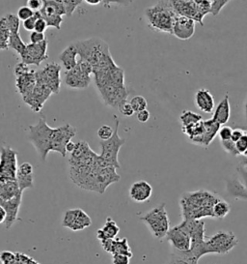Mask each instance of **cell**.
Masks as SVG:
<instances>
[{
	"label": "cell",
	"instance_id": "6da1fadb",
	"mask_svg": "<svg viewBox=\"0 0 247 264\" xmlns=\"http://www.w3.org/2000/svg\"><path fill=\"white\" fill-rule=\"evenodd\" d=\"M219 199L216 194L205 189L183 194L179 198L183 220L213 218V206Z\"/></svg>",
	"mask_w": 247,
	"mask_h": 264
},
{
	"label": "cell",
	"instance_id": "7a4b0ae2",
	"mask_svg": "<svg viewBox=\"0 0 247 264\" xmlns=\"http://www.w3.org/2000/svg\"><path fill=\"white\" fill-rule=\"evenodd\" d=\"M74 44L77 47L80 59L89 62L93 67V72L109 67L115 63L111 56L108 44L100 38L94 37Z\"/></svg>",
	"mask_w": 247,
	"mask_h": 264
},
{
	"label": "cell",
	"instance_id": "3957f363",
	"mask_svg": "<svg viewBox=\"0 0 247 264\" xmlns=\"http://www.w3.org/2000/svg\"><path fill=\"white\" fill-rule=\"evenodd\" d=\"M145 17L151 29L172 35L173 26L178 15L170 0H160L155 5L146 9Z\"/></svg>",
	"mask_w": 247,
	"mask_h": 264
},
{
	"label": "cell",
	"instance_id": "277c9868",
	"mask_svg": "<svg viewBox=\"0 0 247 264\" xmlns=\"http://www.w3.org/2000/svg\"><path fill=\"white\" fill-rule=\"evenodd\" d=\"M52 129L48 125L46 117H41L38 123L28 127V139L34 146L42 162H46L48 155L51 151V133Z\"/></svg>",
	"mask_w": 247,
	"mask_h": 264
},
{
	"label": "cell",
	"instance_id": "5b68a950",
	"mask_svg": "<svg viewBox=\"0 0 247 264\" xmlns=\"http://www.w3.org/2000/svg\"><path fill=\"white\" fill-rule=\"evenodd\" d=\"M178 16L189 17L195 23L204 26V17L211 14L212 3L210 0H170Z\"/></svg>",
	"mask_w": 247,
	"mask_h": 264
},
{
	"label": "cell",
	"instance_id": "8992f818",
	"mask_svg": "<svg viewBox=\"0 0 247 264\" xmlns=\"http://www.w3.org/2000/svg\"><path fill=\"white\" fill-rule=\"evenodd\" d=\"M140 220L145 224L154 238L166 237L170 230V220L164 204L154 207L144 215H141Z\"/></svg>",
	"mask_w": 247,
	"mask_h": 264
},
{
	"label": "cell",
	"instance_id": "52a82bcc",
	"mask_svg": "<svg viewBox=\"0 0 247 264\" xmlns=\"http://www.w3.org/2000/svg\"><path fill=\"white\" fill-rule=\"evenodd\" d=\"M115 119V129L114 134L107 140H102L101 141V148L102 152L100 154V157L104 161L109 163L113 167H115L117 170L120 169L119 152L121 147L126 144V139L122 138L118 135L119 130L120 121L116 115H114Z\"/></svg>",
	"mask_w": 247,
	"mask_h": 264
},
{
	"label": "cell",
	"instance_id": "ba28073f",
	"mask_svg": "<svg viewBox=\"0 0 247 264\" xmlns=\"http://www.w3.org/2000/svg\"><path fill=\"white\" fill-rule=\"evenodd\" d=\"M239 244V239L232 231H218L206 240V255H226Z\"/></svg>",
	"mask_w": 247,
	"mask_h": 264
},
{
	"label": "cell",
	"instance_id": "9c48e42d",
	"mask_svg": "<svg viewBox=\"0 0 247 264\" xmlns=\"http://www.w3.org/2000/svg\"><path fill=\"white\" fill-rule=\"evenodd\" d=\"M92 65L85 60L79 59L75 68L65 72V84L73 89H85L91 83Z\"/></svg>",
	"mask_w": 247,
	"mask_h": 264
},
{
	"label": "cell",
	"instance_id": "30bf717a",
	"mask_svg": "<svg viewBox=\"0 0 247 264\" xmlns=\"http://www.w3.org/2000/svg\"><path fill=\"white\" fill-rule=\"evenodd\" d=\"M61 65L55 62L47 64L42 70L36 72L37 84L47 86L51 92L58 94L61 87Z\"/></svg>",
	"mask_w": 247,
	"mask_h": 264
},
{
	"label": "cell",
	"instance_id": "8fae6325",
	"mask_svg": "<svg viewBox=\"0 0 247 264\" xmlns=\"http://www.w3.org/2000/svg\"><path fill=\"white\" fill-rule=\"evenodd\" d=\"M77 135V128L71 124H65L57 128L52 129L51 133V151L59 153L63 158H66V146Z\"/></svg>",
	"mask_w": 247,
	"mask_h": 264
},
{
	"label": "cell",
	"instance_id": "7c38bea8",
	"mask_svg": "<svg viewBox=\"0 0 247 264\" xmlns=\"http://www.w3.org/2000/svg\"><path fill=\"white\" fill-rule=\"evenodd\" d=\"M96 86L101 94L104 104L114 109H118L122 103L127 101L129 95L127 87L114 86L109 82Z\"/></svg>",
	"mask_w": 247,
	"mask_h": 264
},
{
	"label": "cell",
	"instance_id": "4fadbf2b",
	"mask_svg": "<svg viewBox=\"0 0 247 264\" xmlns=\"http://www.w3.org/2000/svg\"><path fill=\"white\" fill-rule=\"evenodd\" d=\"M40 13L48 26L61 29L63 16H66V9L60 0H43V7Z\"/></svg>",
	"mask_w": 247,
	"mask_h": 264
},
{
	"label": "cell",
	"instance_id": "5bb4252c",
	"mask_svg": "<svg viewBox=\"0 0 247 264\" xmlns=\"http://www.w3.org/2000/svg\"><path fill=\"white\" fill-rule=\"evenodd\" d=\"M17 154L13 148L3 146L0 150V179L16 180L17 178Z\"/></svg>",
	"mask_w": 247,
	"mask_h": 264
},
{
	"label": "cell",
	"instance_id": "9a60e30c",
	"mask_svg": "<svg viewBox=\"0 0 247 264\" xmlns=\"http://www.w3.org/2000/svg\"><path fill=\"white\" fill-rule=\"evenodd\" d=\"M166 238L170 243L171 249L185 253L190 251L191 237L183 221L178 226L170 228Z\"/></svg>",
	"mask_w": 247,
	"mask_h": 264
},
{
	"label": "cell",
	"instance_id": "2e32d148",
	"mask_svg": "<svg viewBox=\"0 0 247 264\" xmlns=\"http://www.w3.org/2000/svg\"><path fill=\"white\" fill-rule=\"evenodd\" d=\"M92 225L91 218L82 209L76 208L66 211L62 219V226L73 231L85 230Z\"/></svg>",
	"mask_w": 247,
	"mask_h": 264
},
{
	"label": "cell",
	"instance_id": "e0dca14e",
	"mask_svg": "<svg viewBox=\"0 0 247 264\" xmlns=\"http://www.w3.org/2000/svg\"><path fill=\"white\" fill-rule=\"evenodd\" d=\"M21 61L27 65L40 66L41 63L49 58L48 55V40L46 39L39 44H29L26 51L20 55Z\"/></svg>",
	"mask_w": 247,
	"mask_h": 264
},
{
	"label": "cell",
	"instance_id": "ac0fdd59",
	"mask_svg": "<svg viewBox=\"0 0 247 264\" xmlns=\"http://www.w3.org/2000/svg\"><path fill=\"white\" fill-rule=\"evenodd\" d=\"M51 94V89H49L47 86L36 84L32 92L23 97V100L34 112H40Z\"/></svg>",
	"mask_w": 247,
	"mask_h": 264
},
{
	"label": "cell",
	"instance_id": "d6986e66",
	"mask_svg": "<svg viewBox=\"0 0 247 264\" xmlns=\"http://www.w3.org/2000/svg\"><path fill=\"white\" fill-rule=\"evenodd\" d=\"M92 171L94 173L98 193L101 195L104 194L106 189L109 187L111 184L118 182L121 179V176L117 173V169L112 166L99 170L92 169Z\"/></svg>",
	"mask_w": 247,
	"mask_h": 264
},
{
	"label": "cell",
	"instance_id": "ffe728a7",
	"mask_svg": "<svg viewBox=\"0 0 247 264\" xmlns=\"http://www.w3.org/2000/svg\"><path fill=\"white\" fill-rule=\"evenodd\" d=\"M195 26L196 23L193 19L178 16L173 26L172 35L179 40H189L195 33Z\"/></svg>",
	"mask_w": 247,
	"mask_h": 264
},
{
	"label": "cell",
	"instance_id": "44dd1931",
	"mask_svg": "<svg viewBox=\"0 0 247 264\" xmlns=\"http://www.w3.org/2000/svg\"><path fill=\"white\" fill-rule=\"evenodd\" d=\"M205 131L201 136L194 137L192 139H189L191 144L199 145L202 147H209V145L213 143V139L215 138L216 135H218V131L221 127L220 124H218L216 121L213 118L209 120H205Z\"/></svg>",
	"mask_w": 247,
	"mask_h": 264
},
{
	"label": "cell",
	"instance_id": "7402d4cb",
	"mask_svg": "<svg viewBox=\"0 0 247 264\" xmlns=\"http://www.w3.org/2000/svg\"><path fill=\"white\" fill-rule=\"evenodd\" d=\"M129 197L137 204L148 201L153 195V187L147 181L139 180L129 188Z\"/></svg>",
	"mask_w": 247,
	"mask_h": 264
},
{
	"label": "cell",
	"instance_id": "603a6c76",
	"mask_svg": "<svg viewBox=\"0 0 247 264\" xmlns=\"http://www.w3.org/2000/svg\"><path fill=\"white\" fill-rule=\"evenodd\" d=\"M17 185L19 190L24 193L27 189L34 187V177H33V167L30 163H23L17 169Z\"/></svg>",
	"mask_w": 247,
	"mask_h": 264
},
{
	"label": "cell",
	"instance_id": "cb8c5ba5",
	"mask_svg": "<svg viewBox=\"0 0 247 264\" xmlns=\"http://www.w3.org/2000/svg\"><path fill=\"white\" fill-rule=\"evenodd\" d=\"M21 198H23V193L18 194L17 196L9 199V200H5V201L1 202V205H0L5 208L6 213H7V217L4 222L6 230L11 229L13 227V225L17 221L19 207L21 204Z\"/></svg>",
	"mask_w": 247,
	"mask_h": 264
},
{
	"label": "cell",
	"instance_id": "d4e9b609",
	"mask_svg": "<svg viewBox=\"0 0 247 264\" xmlns=\"http://www.w3.org/2000/svg\"><path fill=\"white\" fill-rule=\"evenodd\" d=\"M36 84L37 80L34 70H29L26 74L16 77V87L17 92L21 95V97H25L26 95L31 93Z\"/></svg>",
	"mask_w": 247,
	"mask_h": 264
},
{
	"label": "cell",
	"instance_id": "484cf974",
	"mask_svg": "<svg viewBox=\"0 0 247 264\" xmlns=\"http://www.w3.org/2000/svg\"><path fill=\"white\" fill-rule=\"evenodd\" d=\"M196 107L205 113H212L214 111L215 103L213 94L206 88L198 89L194 96Z\"/></svg>",
	"mask_w": 247,
	"mask_h": 264
},
{
	"label": "cell",
	"instance_id": "4316f807",
	"mask_svg": "<svg viewBox=\"0 0 247 264\" xmlns=\"http://www.w3.org/2000/svg\"><path fill=\"white\" fill-rule=\"evenodd\" d=\"M231 117V104L229 95L226 94L213 111V119L220 125H225Z\"/></svg>",
	"mask_w": 247,
	"mask_h": 264
},
{
	"label": "cell",
	"instance_id": "83f0119b",
	"mask_svg": "<svg viewBox=\"0 0 247 264\" xmlns=\"http://www.w3.org/2000/svg\"><path fill=\"white\" fill-rule=\"evenodd\" d=\"M77 55L78 51L75 44H70L68 47L60 53L59 60L62 62V65L66 69V71H70L77 66L78 62Z\"/></svg>",
	"mask_w": 247,
	"mask_h": 264
},
{
	"label": "cell",
	"instance_id": "f1b7e54d",
	"mask_svg": "<svg viewBox=\"0 0 247 264\" xmlns=\"http://www.w3.org/2000/svg\"><path fill=\"white\" fill-rule=\"evenodd\" d=\"M120 228L116 221L110 217H107L104 226L102 229L97 230V238L100 241L107 240V239H115L119 234Z\"/></svg>",
	"mask_w": 247,
	"mask_h": 264
},
{
	"label": "cell",
	"instance_id": "f546056e",
	"mask_svg": "<svg viewBox=\"0 0 247 264\" xmlns=\"http://www.w3.org/2000/svg\"><path fill=\"white\" fill-rule=\"evenodd\" d=\"M227 191L229 195L237 199L247 200V189L238 179L232 178L227 181Z\"/></svg>",
	"mask_w": 247,
	"mask_h": 264
},
{
	"label": "cell",
	"instance_id": "4dcf8cb0",
	"mask_svg": "<svg viewBox=\"0 0 247 264\" xmlns=\"http://www.w3.org/2000/svg\"><path fill=\"white\" fill-rule=\"evenodd\" d=\"M109 254H119V255H126L129 256L130 258L132 257V252L131 249L128 245V239L126 237L122 239H112L111 242L110 252Z\"/></svg>",
	"mask_w": 247,
	"mask_h": 264
},
{
	"label": "cell",
	"instance_id": "1f68e13d",
	"mask_svg": "<svg viewBox=\"0 0 247 264\" xmlns=\"http://www.w3.org/2000/svg\"><path fill=\"white\" fill-rule=\"evenodd\" d=\"M198 261L189 252H179L172 249L170 259L167 264H198Z\"/></svg>",
	"mask_w": 247,
	"mask_h": 264
},
{
	"label": "cell",
	"instance_id": "d6a6232c",
	"mask_svg": "<svg viewBox=\"0 0 247 264\" xmlns=\"http://www.w3.org/2000/svg\"><path fill=\"white\" fill-rule=\"evenodd\" d=\"M183 133L188 136V139H192L194 137L201 136L205 131V123L203 120L191 124L187 127H182Z\"/></svg>",
	"mask_w": 247,
	"mask_h": 264
},
{
	"label": "cell",
	"instance_id": "836d02e7",
	"mask_svg": "<svg viewBox=\"0 0 247 264\" xmlns=\"http://www.w3.org/2000/svg\"><path fill=\"white\" fill-rule=\"evenodd\" d=\"M10 29L5 17L0 18V51H6L9 49V38H10Z\"/></svg>",
	"mask_w": 247,
	"mask_h": 264
},
{
	"label": "cell",
	"instance_id": "e575fe53",
	"mask_svg": "<svg viewBox=\"0 0 247 264\" xmlns=\"http://www.w3.org/2000/svg\"><path fill=\"white\" fill-rule=\"evenodd\" d=\"M8 46L9 49H12L13 51H16L17 54L20 56L26 51L27 45L23 41L19 33H14V34L10 35Z\"/></svg>",
	"mask_w": 247,
	"mask_h": 264
},
{
	"label": "cell",
	"instance_id": "d590c367",
	"mask_svg": "<svg viewBox=\"0 0 247 264\" xmlns=\"http://www.w3.org/2000/svg\"><path fill=\"white\" fill-rule=\"evenodd\" d=\"M231 206L227 201L219 199L213 206V219L221 220L230 213Z\"/></svg>",
	"mask_w": 247,
	"mask_h": 264
},
{
	"label": "cell",
	"instance_id": "8d00e7d4",
	"mask_svg": "<svg viewBox=\"0 0 247 264\" xmlns=\"http://www.w3.org/2000/svg\"><path fill=\"white\" fill-rule=\"evenodd\" d=\"M91 150H92L91 147L86 141L84 140L78 141L76 144L75 150L71 153V158L69 159V161H77L81 159L83 156H85L86 154L89 153Z\"/></svg>",
	"mask_w": 247,
	"mask_h": 264
},
{
	"label": "cell",
	"instance_id": "74e56055",
	"mask_svg": "<svg viewBox=\"0 0 247 264\" xmlns=\"http://www.w3.org/2000/svg\"><path fill=\"white\" fill-rule=\"evenodd\" d=\"M201 120H203L201 114L191 111H184L179 115V121L182 123V127H187V126L197 123Z\"/></svg>",
	"mask_w": 247,
	"mask_h": 264
},
{
	"label": "cell",
	"instance_id": "f35d334b",
	"mask_svg": "<svg viewBox=\"0 0 247 264\" xmlns=\"http://www.w3.org/2000/svg\"><path fill=\"white\" fill-rule=\"evenodd\" d=\"M7 25H8L9 29L11 34L14 33H19V26H20V23H19V18L17 17V15L14 14H8L5 16Z\"/></svg>",
	"mask_w": 247,
	"mask_h": 264
},
{
	"label": "cell",
	"instance_id": "ab89813d",
	"mask_svg": "<svg viewBox=\"0 0 247 264\" xmlns=\"http://www.w3.org/2000/svg\"><path fill=\"white\" fill-rule=\"evenodd\" d=\"M129 103L137 113L139 111L147 110V107H148V103L146 101L145 98L143 96H139V95L134 96Z\"/></svg>",
	"mask_w": 247,
	"mask_h": 264
},
{
	"label": "cell",
	"instance_id": "60d3db41",
	"mask_svg": "<svg viewBox=\"0 0 247 264\" xmlns=\"http://www.w3.org/2000/svg\"><path fill=\"white\" fill-rule=\"evenodd\" d=\"M66 9V16L72 17L77 7L82 3L83 0H60Z\"/></svg>",
	"mask_w": 247,
	"mask_h": 264
},
{
	"label": "cell",
	"instance_id": "b9f144b4",
	"mask_svg": "<svg viewBox=\"0 0 247 264\" xmlns=\"http://www.w3.org/2000/svg\"><path fill=\"white\" fill-rule=\"evenodd\" d=\"M212 3V11L211 14L213 16H217L221 12L222 9L224 8L231 0H210Z\"/></svg>",
	"mask_w": 247,
	"mask_h": 264
},
{
	"label": "cell",
	"instance_id": "7bdbcfd3",
	"mask_svg": "<svg viewBox=\"0 0 247 264\" xmlns=\"http://www.w3.org/2000/svg\"><path fill=\"white\" fill-rule=\"evenodd\" d=\"M236 144L237 150L239 156H246L247 155V131L244 132V135L239 138Z\"/></svg>",
	"mask_w": 247,
	"mask_h": 264
},
{
	"label": "cell",
	"instance_id": "ee69618b",
	"mask_svg": "<svg viewBox=\"0 0 247 264\" xmlns=\"http://www.w3.org/2000/svg\"><path fill=\"white\" fill-rule=\"evenodd\" d=\"M113 134H114V130L108 125H102V127L98 130V133H97L101 140L109 139L111 136H113Z\"/></svg>",
	"mask_w": 247,
	"mask_h": 264
},
{
	"label": "cell",
	"instance_id": "f6af8a7d",
	"mask_svg": "<svg viewBox=\"0 0 247 264\" xmlns=\"http://www.w3.org/2000/svg\"><path fill=\"white\" fill-rule=\"evenodd\" d=\"M222 147L223 149L227 152V153L230 154L233 157H239V154L237 150V147H236V144L232 140H225V141H221Z\"/></svg>",
	"mask_w": 247,
	"mask_h": 264
},
{
	"label": "cell",
	"instance_id": "bcb514c9",
	"mask_svg": "<svg viewBox=\"0 0 247 264\" xmlns=\"http://www.w3.org/2000/svg\"><path fill=\"white\" fill-rule=\"evenodd\" d=\"M34 14V11L31 10L28 6H23V7H20L17 10V16L20 21L25 22L26 19H28L29 17H33Z\"/></svg>",
	"mask_w": 247,
	"mask_h": 264
},
{
	"label": "cell",
	"instance_id": "7dc6e473",
	"mask_svg": "<svg viewBox=\"0 0 247 264\" xmlns=\"http://www.w3.org/2000/svg\"><path fill=\"white\" fill-rule=\"evenodd\" d=\"M0 261L1 264H15L16 262V254L8 251L0 252Z\"/></svg>",
	"mask_w": 247,
	"mask_h": 264
},
{
	"label": "cell",
	"instance_id": "c3c4849f",
	"mask_svg": "<svg viewBox=\"0 0 247 264\" xmlns=\"http://www.w3.org/2000/svg\"><path fill=\"white\" fill-rule=\"evenodd\" d=\"M40 17H41V13L40 12H35L33 17H29L28 19H26V21L24 22L23 26L25 27V29L27 30V31H34L36 22Z\"/></svg>",
	"mask_w": 247,
	"mask_h": 264
},
{
	"label": "cell",
	"instance_id": "681fc988",
	"mask_svg": "<svg viewBox=\"0 0 247 264\" xmlns=\"http://www.w3.org/2000/svg\"><path fill=\"white\" fill-rule=\"evenodd\" d=\"M118 110H119L122 115L127 116V117L132 116V115L134 114V112H136L134 110L132 109L130 103H128V101H125V102L122 103V104L120 105Z\"/></svg>",
	"mask_w": 247,
	"mask_h": 264
},
{
	"label": "cell",
	"instance_id": "f907efd6",
	"mask_svg": "<svg viewBox=\"0 0 247 264\" xmlns=\"http://www.w3.org/2000/svg\"><path fill=\"white\" fill-rule=\"evenodd\" d=\"M232 133H233V129L229 126H222L218 131V136L220 138V141H225V140H230L232 137Z\"/></svg>",
	"mask_w": 247,
	"mask_h": 264
},
{
	"label": "cell",
	"instance_id": "816d5d0a",
	"mask_svg": "<svg viewBox=\"0 0 247 264\" xmlns=\"http://www.w3.org/2000/svg\"><path fill=\"white\" fill-rule=\"evenodd\" d=\"M15 264H40L34 260L32 257L24 254L16 253V262Z\"/></svg>",
	"mask_w": 247,
	"mask_h": 264
},
{
	"label": "cell",
	"instance_id": "f5cc1de1",
	"mask_svg": "<svg viewBox=\"0 0 247 264\" xmlns=\"http://www.w3.org/2000/svg\"><path fill=\"white\" fill-rule=\"evenodd\" d=\"M130 257L126 255L114 254L112 255V264H129Z\"/></svg>",
	"mask_w": 247,
	"mask_h": 264
},
{
	"label": "cell",
	"instance_id": "db71d44e",
	"mask_svg": "<svg viewBox=\"0 0 247 264\" xmlns=\"http://www.w3.org/2000/svg\"><path fill=\"white\" fill-rule=\"evenodd\" d=\"M34 12H40L43 7V0H27V5Z\"/></svg>",
	"mask_w": 247,
	"mask_h": 264
},
{
	"label": "cell",
	"instance_id": "11a10c76",
	"mask_svg": "<svg viewBox=\"0 0 247 264\" xmlns=\"http://www.w3.org/2000/svg\"><path fill=\"white\" fill-rule=\"evenodd\" d=\"M47 27H48V24H47V22L43 19V17L41 16V17H39V18L37 19V22H36L34 31L41 32V33H44V31H46Z\"/></svg>",
	"mask_w": 247,
	"mask_h": 264
},
{
	"label": "cell",
	"instance_id": "9f6ffc18",
	"mask_svg": "<svg viewBox=\"0 0 247 264\" xmlns=\"http://www.w3.org/2000/svg\"><path fill=\"white\" fill-rule=\"evenodd\" d=\"M46 40V36L44 33L41 32H37V31H32L30 34V42L31 44H39L43 42Z\"/></svg>",
	"mask_w": 247,
	"mask_h": 264
},
{
	"label": "cell",
	"instance_id": "6f0895ef",
	"mask_svg": "<svg viewBox=\"0 0 247 264\" xmlns=\"http://www.w3.org/2000/svg\"><path fill=\"white\" fill-rule=\"evenodd\" d=\"M29 70L30 69L28 68V65L21 61V62L17 63L16 67H15V75H16V77L24 75V74L27 73Z\"/></svg>",
	"mask_w": 247,
	"mask_h": 264
},
{
	"label": "cell",
	"instance_id": "680465c9",
	"mask_svg": "<svg viewBox=\"0 0 247 264\" xmlns=\"http://www.w3.org/2000/svg\"><path fill=\"white\" fill-rule=\"evenodd\" d=\"M137 120L141 123H146L148 122L150 117H151V113L148 110H144V111H139L137 112Z\"/></svg>",
	"mask_w": 247,
	"mask_h": 264
},
{
	"label": "cell",
	"instance_id": "91938a15",
	"mask_svg": "<svg viewBox=\"0 0 247 264\" xmlns=\"http://www.w3.org/2000/svg\"><path fill=\"white\" fill-rule=\"evenodd\" d=\"M244 132H245V130H242V129H234L233 133H232L231 140L234 143H237L239 138L244 135Z\"/></svg>",
	"mask_w": 247,
	"mask_h": 264
},
{
	"label": "cell",
	"instance_id": "94428289",
	"mask_svg": "<svg viewBox=\"0 0 247 264\" xmlns=\"http://www.w3.org/2000/svg\"><path fill=\"white\" fill-rule=\"evenodd\" d=\"M237 171L239 172V175L241 176V178L243 180V185L246 187L247 189V170L243 167L239 165L237 169Z\"/></svg>",
	"mask_w": 247,
	"mask_h": 264
},
{
	"label": "cell",
	"instance_id": "6125c7cd",
	"mask_svg": "<svg viewBox=\"0 0 247 264\" xmlns=\"http://www.w3.org/2000/svg\"><path fill=\"white\" fill-rule=\"evenodd\" d=\"M6 217H7V213H6L5 208L2 205H0V224L5 222Z\"/></svg>",
	"mask_w": 247,
	"mask_h": 264
},
{
	"label": "cell",
	"instance_id": "be15d7a7",
	"mask_svg": "<svg viewBox=\"0 0 247 264\" xmlns=\"http://www.w3.org/2000/svg\"><path fill=\"white\" fill-rule=\"evenodd\" d=\"M87 4L89 5H92V6H97V5H100L103 2V0H84Z\"/></svg>",
	"mask_w": 247,
	"mask_h": 264
},
{
	"label": "cell",
	"instance_id": "e7e4bbea",
	"mask_svg": "<svg viewBox=\"0 0 247 264\" xmlns=\"http://www.w3.org/2000/svg\"><path fill=\"white\" fill-rule=\"evenodd\" d=\"M76 148V144H74L72 140L69 143L67 146H66V150H67V153H72Z\"/></svg>",
	"mask_w": 247,
	"mask_h": 264
},
{
	"label": "cell",
	"instance_id": "03108f58",
	"mask_svg": "<svg viewBox=\"0 0 247 264\" xmlns=\"http://www.w3.org/2000/svg\"><path fill=\"white\" fill-rule=\"evenodd\" d=\"M240 166H243V167L247 166V155L246 156H242L241 161H240Z\"/></svg>",
	"mask_w": 247,
	"mask_h": 264
},
{
	"label": "cell",
	"instance_id": "003e7915",
	"mask_svg": "<svg viewBox=\"0 0 247 264\" xmlns=\"http://www.w3.org/2000/svg\"><path fill=\"white\" fill-rule=\"evenodd\" d=\"M244 114H245V118L247 120V98L246 101L244 103Z\"/></svg>",
	"mask_w": 247,
	"mask_h": 264
}]
</instances>
